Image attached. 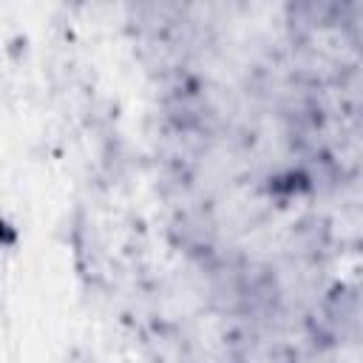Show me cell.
<instances>
[{
	"label": "cell",
	"instance_id": "obj_1",
	"mask_svg": "<svg viewBox=\"0 0 363 363\" xmlns=\"http://www.w3.org/2000/svg\"><path fill=\"white\" fill-rule=\"evenodd\" d=\"M14 238H17V233L0 218V244H14Z\"/></svg>",
	"mask_w": 363,
	"mask_h": 363
}]
</instances>
